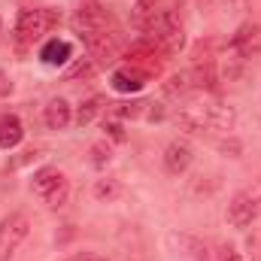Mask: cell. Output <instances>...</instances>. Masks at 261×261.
<instances>
[{"instance_id":"4fadbf2b","label":"cell","mask_w":261,"mask_h":261,"mask_svg":"<svg viewBox=\"0 0 261 261\" xmlns=\"http://www.w3.org/2000/svg\"><path fill=\"white\" fill-rule=\"evenodd\" d=\"M189 164H192V149L186 143H170L164 149V167H167V173L179 176V173L189 170Z\"/></svg>"},{"instance_id":"277c9868","label":"cell","mask_w":261,"mask_h":261,"mask_svg":"<svg viewBox=\"0 0 261 261\" xmlns=\"http://www.w3.org/2000/svg\"><path fill=\"white\" fill-rule=\"evenodd\" d=\"M255 219H261V182L240 189L228 203V222L234 228H249Z\"/></svg>"},{"instance_id":"484cf974","label":"cell","mask_w":261,"mask_h":261,"mask_svg":"<svg viewBox=\"0 0 261 261\" xmlns=\"http://www.w3.org/2000/svg\"><path fill=\"white\" fill-rule=\"evenodd\" d=\"M9 91H12V82H9V76L0 70V97H6Z\"/></svg>"},{"instance_id":"9a60e30c","label":"cell","mask_w":261,"mask_h":261,"mask_svg":"<svg viewBox=\"0 0 261 261\" xmlns=\"http://www.w3.org/2000/svg\"><path fill=\"white\" fill-rule=\"evenodd\" d=\"M73 58V46L67 40H49L43 49H40V61L49 67H61Z\"/></svg>"},{"instance_id":"8fae6325","label":"cell","mask_w":261,"mask_h":261,"mask_svg":"<svg viewBox=\"0 0 261 261\" xmlns=\"http://www.w3.org/2000/svg\"><path fill=\"white\" fill-rule=\"evenodd\" d=\"M146 82H149V73L140 70V67H134V64L119 67V70L113 73V88L122 91V94H137V91H143Z\"/></svg>"},{"instance_id":"5bb4252c","label":"cell","mask_w":261,"mask_h":261,"mask_svg":"<svg viewBox=\"0 0 261 261\" xmlns=\"http://www.w3.org/2000/svg\"><path fill=\"white\" fill-rule=\"evenodd\" d=\"M107 107H110V103H107V97H103V94H91V97H85V100L79 103V110H76L73 122H76L79 128H85V125H91V122H94Z\"/></svg>"},{"instance_id":"8992f818","label":"cell","mask_w":261,"mask_h":261,"mask_svg":"<svg viewBox=\"0 0 261 261\" xmlns=\"http://www.w3.org/2000/svg\"><path fill=\"white\" fill-rule=\"evenodd\" d=\"M31 234V219L24 213H9L3 222H0V261H6L18 246L21 240Z\"/></svg>"},{"instance_id":"7402d4cb","label":"cell","mask_w":261,"mask_h":261,"mask_svg":"<svg viewBox=\"0 0 261 261\" xmlns=\"http://www.w3.org/2000/svg\"><path fill=\"white\" fill-rule=\"evenodd\" d=\"M140 107H146V103H116V116H137L140 113Z\"/></svg>"},{"instance_id":"ffe728a7","label":"cell","mask_w":261,"mask_h":261,"mask_svg":"<svg viewBox=\"0 0 261 261\" xmlns=\"http://www.w3.org/2000/svg\"><path fill=\"white\" fill-rule=\"evenodd\" d=\"M110 161H113V149L107 143H94L91 146V164L94 167H107Z\"/></svg>"},{"instance_id":"cb8c5ba5","label":"cell","mask_w":261,"mask_h":261,"mask_svg":"<svg viewBox=\"0 0 261 261\" xmlns=\"http://www.w3.org/2000/svg\"><path fill=\"white\" fill-rule=\"evenodd\" d=\"M67 261H107V258L97 255V252H76V255H70Z\"/></svg>"},{"instance_id":"603a6c76","label":"cell","mask_w":261,"mask_h":261,"mask_svg":"<svg viewBox=\"0 0 261 261\" xmlns=\"http://www.w3.org/2000/svg\"><path fill=\"white\" fill-rule=\"evenodd\" d=\"M103 130H107L116 143H122V140H125V130H122V125H119V122H107V125H103Z\"/></svg>"},{"instance_id":"6da1fadb","label":"cell","mask_w":261,"mask_h":261,"mask_svg":"<svg viewBox=\"0 0 261 261\" xmlns=\"http://www.w3.org/2000/svg\"><path fill=\"white\" fill-rule=\"evenodd\" d=\"M176 125L189 134H203V130H234L237 125V110L222 103V100H197L176 113Z\"/></svg>"},{"instance_id":"ba28073f","label":"cell","mask_w":261,"mask_h":261,"mask_svg":"<svg viewBox=\"0 0 261 261\" xmlns=\"http://www.w3.org/2000/svg\"><path fill=\"white\" fill-rule=\"evenodd\" d=\"M231 52H234L240 61L258 58V55H261V24H255V21L240 24V28H237V34L231 37Z\"/></svg>"},{"instance_id":"7c38bea8","label":"cell","mask_w":261,"mask_h":261,"mask_svg":"<svg viewBox=\"0 0 261 261\" xmlns=\"http://www.w3.org/2000/svg\"><path fill=\"white\" fill-rule=\"evenodd\" d=\"M43 122H46V128L49 130H64L67 125L73 122V110H70V103H67L64 97L49 100L46 110H43Z\"/></svg>"},{"instance_id":"d6986e66","label":"cell","mask_w":261,"mask_h":261,"mask_svg":"<svg viewBox=\"0 0 261 261\" xmlns=\"http://www.w3.org/2000/svg\"><path fill=\"white\" fill-rule=\"evenodd\" d=\"M94 70H97V64L91 58H79L67 70V79H88V76H94Z\"/></svg>"},{"instance_id":"ac0fdd59","label":"cell","mask_w":261,"mask_h":261,"mask_svg":"<svg viewBox=\"0 0 261 261\" xmlns=\"http://www.w3.org/2000/svg\"><path fill=\"white\" fill-rule=\"evenodd\" d=\"M94 197H97L100 203H113V200H119V197H122V182H119L116 176H103V179H97V182H94Z\"/></svg>"},{"instance_id":"44dd1931","label":"cell","mask_w":261,"mask_h":261,"mask_svg":"<svg viewBox=\"0 0 261 261\" xmlns=\"http://www.w3.org/2000/svg\"><path fill=\"white\" fill-rule=\"evenodd\" d=\"M246 249H249V258L252 261H261V234H249Z\"/></svg>"},{"instance_id":"30bf717a","label":"cell","mask_w":261,"mask_h":261,"mask_svg":"<svg viewBox=\"0 0 261 261\" xmlns=\"http://www.w3.org/2000/svg\"><path fill=\"white\" fill-rule=\"evenodd\" d=\"M125 58H128V64L140 67V70H146L149 76H152V70L158 73V70H161V61H164L161 49H158L152 40H140V43H134L128 52H125Z\"/></svg>"},{"instance_id":"9c48e42d","label":"cell","mask_w":261,"mask_h":261,"mask_svg":"<svg viewBox=\"0 0 261 261\" xmlns=\"http://www.w3.org/2000/svg\"><path fill=\"white\" fill-rule=\"evenodd\" d=\"M73 28H76L79 37L94 34V31H110V28H113V15H110L103 6L88 3V6H82V9L73 15Z\"/></svg>"},{"instance_id":"2e32d148","label":"cell","mask_w":261,"mask_h":261,"mask_svg":"<svg viewBox=\"0 0 261 261\" xmlns=\"http://www.w3.org/2000/svg\"><path fill=\"white\" fill-rule=\"evenodd\" d=\"M24 140V128L18 116H3L0 119V149H15Z\"/></svg>"},{"instance_id":"52a82bcc","label":"cell","mask_w":261,"mask_h":261,"mask_svg":"<svg viewBox=\"0 0 261 261\" xmlns=\"http://www.w3.org/2000/svg\"><path fill=\"white\" fill-rule=\"evenodd\" d=\"M82 43L88 46V52H91V58H94L97 64H113V61L125 52V46H122V40H119V34H116L113 28H110V31L85 34Z\"/></svg>"},{"instance_id":"7a4b0ae2","label":"cell","mask_w":261,"mask_h":261,"mask_svg":"<svg viewBox=\"0 0 261 261\" xmlns=\"http://www.w3.org/2000/svg\"><path fill=\"white\" fill-rule=\"evenodd\" d=\"M140 31L146 34V40H152V43L161 49V55H176V52H182V46H186V34H182L179 15H176L173 9H155V12L143 21Z\"/></svg>"},{"instance_id":"5b68a950","label":"cell","mask_w":261,"mask_h":261,"mask_svg":"<svg viewBox=\"0 0 261 261\" xmlns=\"http://www.w3.org/2000/svg\"><path fill=\"white\" fill-rule=\"evenodd\" d=\"M31 189L40 200H46L49 206H64L67 200V176L58 170V167H40L31 179Z\"/></svg>"},{"instance_id":"d4e9b609","label":"cell","mask_w":261,"mask_h":261,"mask_svg":"<svg viewBox=\"0 0 261 261\" xmlns=\"http://www.w3.org/2000/svg\"><path fill=\"white\" fill-rule=\"evenodd\" d=\"M222 261H246V258H243V255H240L237 249H231V246H225V249H222Z\"/></svg>"},{"instance_id":"e0dca14e","label":"cell","mask_w":261,"mask_h":261,"mask_svg":"<svg viewBox=\"0 0 261 261\" xmlns=\"http://www.w3.org/2000/svg\"><path fill=\"white\" fill-rule=\"evenodd\" d=\"M195 76H192V70H182V73H173L167 82H164V94L167 97H182V94H189V91H195Z\"/></svg>"},{"instance_id":"3957f363","label":"cell","mask_w":261,"mask_h":261,"mask_svg":"<svg viewBox=\"0 0 261 261\" xmlns=\"http://www.w3.org/2000/svg\"><path fill=\"white\" fill-rule=\"evenodd\" d=\"M58 12L55 9H21L15 18V40L18 43H37L43 34H49L58 24Z\"/></svg>"}]
</instances>
